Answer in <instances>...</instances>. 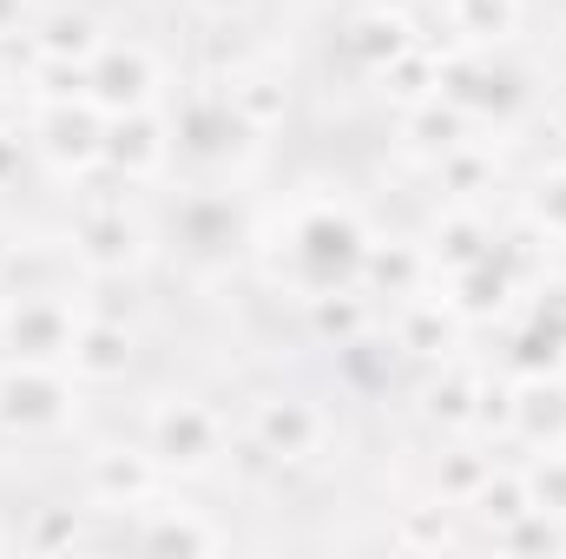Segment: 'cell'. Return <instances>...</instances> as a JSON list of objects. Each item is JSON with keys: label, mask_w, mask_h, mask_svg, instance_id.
I'll use <instances>...</instances> for the list:
<instances>
[{"label": "cell", "mask_w": 566, "mask_h": 559, "mask_svg": "<svg viewBox=\"0 0 566 559\" xmlns=\"http://www.w3.org/2000/svg\"><path fill=\"white\" fill-rule=\"evenodd\" d=\"M363 257H369V238L349 211L336 204H316L296 218L290 231V264H296V283L303 296H323V289H343L349 277H363Z\"/></svg>", "instance_id": "cell-1"}, {"label": "cell", "mask_w": 566, "mask_h": 559, "mask_svg": "<svg viewBox=\"0 0 566 559\" xmlns=\"http://www.w3.org/2000/svg\"><path fill=\"white\" fill-rule=\"evenodd\" d=\"M224 447V428L205 402H165L151 409V428H145V454L158 461V474H205Z\"/></svg>", "instance_id": "cell-2"}, {"label": "cell", "mask_w": 566, "mask_h": 559, "mask_svg": "<svg viewBox=\"0 0 566 559\" xmlns=\"http://www.w3.org/2000/svg\"><path fill=\"white\" fill-rule=\"evenodd\" d=\"M66 415H73V382L60 376V362H13L0 376V428L46 434Z\"/></svg>", "instance_id": "cell-3"}, {"label": "cell", "mask_w": 566, "mask_h": 559, "mask_svg": "<svg viewBox=\"0 0 566 559\" xmlns=\"http://www.w3.org/2000/svg\"><path fill=\"white\" fill-rule=\"evenodd\" d=\"M73 336H80V323H73V309L53 289L13 296V309H7V349H13V362H66Z\"/></svg>", "instance_id": "cell-4"}, {"label": "cell", "mask_w": 566, "mask_h": 559, "mask_svg": "<svg viewBox=\"0 0 566 559\" xmlns=\"http://www.w3.org/2000/svg\"><path fill=\"white\" fill-rule=\"evenodd\" d=\"M145 251V231L139 218H126V204H80V218H73V257L86 264V271H99V277H119V271H133Z\"/></svg>", "instance_id": "cell-5"}, {"label": "cell", "mask_w": 566, "mask_h": 559, "mask_svg": "<svg viewBox=\"0 0 566 559\" xmlns=\"http://www.w3.org/2000/svg\"><path fill=\"white\" fill-rule=\"evenodd\" d=\"M151 86H158V66H151L145 46H99V53L86 60V99H93L106 119L145 106Z\"/></svg>", "instance_id": "cell-6"}, {"label": "cell", "mask_w": 566, "mask_h": 559, "mask_svg": "<svg viewBox=\"0 0 566 559\" xmlns=\"http://www.w3.org/2000/svg\"><path fill=\"white\" fill-rule=\"evenodd\" d=\"M251 447L264 461H277V467L283 461H310L323 447V415L310 402H296V395H264L251 409Z\"/></svg>", "instance_id": "cell-7"}, {"label": "cell", "mask_w": 566, "mask_h": 559, "mask_svg": "<svg viewBox=\"0 0 566 559\" xmlns=\"http://www.w3.org/2000/svg\"><path fill=\"white\" fill-rule=\"evenodd\" d=\"M40 145L60 171H93L99 151H106V113L93 99H66V106H46L40 113Z\"/></svg>", "instance_id": "cell-8"}, {"label": "cell", "mask_w": 566, "mask_h": 559, "mask_svg": "<svg viewBox=\"0 0 566 559\" xmlns=\"http://www.w3.org/2000/svg\"><path fill=\"white\" fill-rule=\"evenodd\" d=\"M171 151V126L151 113V106H133V113H113L106 119V151L99 165H113L119 178H151Z\"/></svg>", "instance_id": "cell-9"}, {"label": "cell", "mask_w": 566, "mask_h": 559, "mask_svg": "<svg viewBox=\"0 0 566 559\" xmlns=\"http://www.w3.org/2000/svg\"><path fill=\"white\" fill-rule=\"evenodd\" d=\"M86 487L99 507H145L158 494V461L133 454V447H99L93 467H86Z\"/></svg>", "instance_id": "cell-10"}, {"label": "cell", "mask_w": 566, "mask_h": 559, "mask_svg": "<svg viewBox=\"0 0 566 559\" xmlns=\"http://www.w3.org/2000/svg\"><path fill=\"white\" fill-rule=\"evenodd\" d=\"M171 133L185 151H198V158H224L238 139H251V126L231 113V99L224 93H191L185 99V113L171 119Z\"/></svg>", "instance_id": "cell-11"}, {"label": "cell", "mask_w": 566, "mask_h": 559, "mask_svg": "<svg viewBox=\"0 0 566 559\" xmlns=\"http://www.w3.org/2000/svg\"><path fill=\"white\" fill-rule=\"evenodd\" d=\"M66 362H73L80 382H113V376H126V362H133V329L113 323V316H86Z\"/></svg>", "instance_id": "cell-12"}, {"label": "cell", "mask_w": 566, "mask_h": 559, "mask_svg": "<svg viewBox=\"0 0 566 559\" xmlns=\"http://www.w3.org/2000/svg\"><path fill=\"white\" fill-rule=\"evenodd\" d=\"M514 434L534 447H560L566 441V382L560 376H527L514 389Z\"/></svg>", "instance_id": "cell-13"}, {"label": "cell", "mask_w": 566, "mask_h": 559, "mask_svg": "<svg viewBox=\"0 0 566 559\" xmlns=\"http://www.w3.org/2000/svg\"><path fill=\"white\" fill-rule=\"evenodd\" d=\"M139 514H145L139 547H151V553H218V547H224V534H218L211 520H198L191 507H158V500H145Z\"/></svg>", "instance_id": "cell-14"}, {"label": "cell", "mask_w": 566, "mask_h": 559, "mask_svg": "<svg viewBox=\"0 0 566 559\" xmlns=\"http://www.w3.org/2000/svg\"><path fill=\"white\" fill-rule=\"evenodd\" d=\"M343 46H349V60H356L363 73H382L396 53H409V46H416V20H409V13H389V7H376V13H363V20H349Z\"/></svg>", "instance_id": "cell-15"}, {"label": "cell", "mask_w": 566, "mask_h": 559, "mask_svg": "<svg viewBox=\"0 0 566 559\" xmlns=\"http://www.w3.org/2000/svg\"><path fill=\"white\" fill-rule=\"evenodd\" d=\"M33 53L40 60H73V66H86L106 40H99V27H93V13H73V7H60V13H46L33 33Z\"/></svg>", "instance_id": "cell-16"}, {"label": "cell", "mask_w": 566, "mask_h": 559, "mask_svg": "<svg viewBox=\"0 0 566 559\" xmlns=\"http://www.w3.org/2000/svg\"><path fill=\"white\" fill-rule=\"evenodd\" d=\"M310 316H316V336L323 342H336V349H349V342H363L369 336V316H376V303H369V289H323V296H310Z\"/></svg>", "instance_id": "cell-17"}, {"label": "cell", "mask_w": 566, "mask_h": 559, "mask_svg": "<svg viewBox=\"0 0 566 559\" xmlns=\"http://www.w3.org/2000/svg\"><path fill=\"white\" fill-rule=\"evenodd\" d=\"M376 80L389 86V99L422 106V99H434V93H441V53H428L422 40H416V46H409V53H396Z\"/></svg>", "instance_id": "cell-18"}, {"label": "cell", "mask_w": 566, "mask_h": 559, "mask_svg": "<svg viewBox=\"0 0 566 559\" xmlns=\"http://www.w3.org/2000/svg\"><path fill=\"white\" fill-rule=\"evenodd\" d=\"M224 99H231V113L251 133H271L283 119V80H271V73H231L224 80Z\"/></svg>", "instance_id": "cell-19"}, {"label": "cell", "mask_w": 566, "mask_h": 559, "mask_svg": "<svg viewBox=\"0 0 566 559\" xmlns=\"http://www.w3.org/2000/svg\"><path fill=\"white\" fill-rule=\"evenodd\" d=\"M409 139L441 158V151H454V145L468 139V113H461L448 93H434V99H422V106H409Z\"/></svg>", "instance_id": "cell-20"}, {"label": "cell", "mask_w": 566, "mask_h": 559, "mask_svg": "<svg viewBox=\"0 0 566 559\" xmlns=\"http://www.w3.org/2000/svg\"><path fill=\"white\" fill-rule=\"evenodd\" d=\"M416 283H422V251H409V244H369V257H363V289L369 296L376 289L416 296Z\"/></svg>", "instance_id": "cell-21"}, {"label": "cell", "mask_w": 566, "mask_h": 559, "mask_svg": "<svg viewBox=\"0 0 566 559\" xmlns=\"http://www.w3.org/2000/svg\"><path fill=\"white\" fill-rule=\"evenodd\" d=\"M448 27L461 40H507L521 27V0H448Z\"/></svg>", "instance_id": "cell-22"}, {"label": "cell", "mask_w": 566, "mask_h": 559, "mask_svg": "<svg viewBox=\"0 0 566 559\" xmlns=\"http://www.w3.org/2000/svg\"><path fill=\"white\" fill-rule=\"evenodd\" d=\"M474 402H481V376L461 369V362H448L441 382L428 389V415L448 421V428H474Z\"/></svg>", "instance_id": "cell-23"}, {"label": "cell", "mask_w": 566, "mask_h": 559, "mask_svg": "<svg viewBox=\"0 0 566 559\" xmlns=\"http://www.w3.org/2000/svg\"><path fill=\"white\" fill-rule=\"evenodd\" d=\"M488 527H507V520H521L534 500H527V474H514V467H494L488 481H481V494L468 500Z\"/></svg>", "instance_id": "cell-24"}, {"label": "cell", "mask_w": 566, "mask_h": 559, "mask_svg": "<svg viewBox=\"0 0 566 559\" xmlns=\"http://www.w3.org/2000/svg\"><path fill=\"white\" fill-rule=\"evenodd\" d=\"M488 251H494V238H488L474 218H448V224L434 231V264H441L448 277H454V271H468V264H481Z\"/></svg>", "instance_id": "cell-25"}, {"label": "cell", "mask_w": 566, "mask_h": 559, "mask_svg": "<svg viewBox=\"0 0 566 559\" xmlns=\"http://www.w3.org/2000/svg\"><path fill=\"white\" fill-rule=\"evenodd\" d=\"M454 289H461V309L468 316H494L501 303H507V289L514 277L494 264V257H481V264H468V271H454Z\"/></svg>", "instance_id": "cell-26"}, {"label": "cell", "mask_w": 566, "mask_h": 559, "mask_svg": "<svg viewBox=\"0 0 566 559\" xmlns=\"http://www.w3.org/2000/svg\"><path fill=\"white\" fill-rule=\"evenodd\" d=\"M494 540L507 547V553H560L566 534L554 514H541V507H527L521 520H507V527H494Z\"/></svg>", "instance_id": "cell-27"}, {"label": "cell", "mask_w": 566, "mask_h": 559, "mask_svg": "<svg viewBox=\"0 0 566 559\" xmlns=\"http://www.w3.org/2000/svg\"><path fill=\"white\" fill-rule=\"evenodd\" d=\"M448 342H454V323H448L441 303H409V309H402V349H416V356H441Z\"/></svg>", "instance_id": "cell-28"}, {"label": "cell", "mask_w": 566, "mask_h": 559, "mask_svg": "<svg viewBox=\"0 0 566 559\" xmlns=\"http://www.w3.org/2000/svg\"><path fill=\"white\" fill-rule=\"evenodd\" d=\"M527 500H534L541 514L566 520V441H560V447H547V454L527 467Z\"/></svg>", "instance_id": "cell-29"}, {"label": "cell", "mask_w": 566, "mask_h": 559, "mask_svg": "<svg viewBox=\"0 0 566 559\" xmlns=\"http://www.w3.org/2000/svg\"><path fill=\"white\" fill-rule=\"evenodd\" d=\"M488 474H494V461H488V454H468V447H461V454H448V461H441V507H468V500L481 494V481H488Z\"/></svg>", "instance_id": "cell-30"}, {"label": "cell", "mask_w": 566, "mask_h": 559, "mask_svg": "<svg viewBox=\"0 0 566 559\" xmlns=\"http://www.w3.org/2000/svg\"><path fill=\"white\" fill-rule=\"evenodd\" d=\"M488 178H494V158H488V151H474L468 139L454 145V151H441V184H448V191L474 198V191H481Z\"/></svg>", "instance_id": "cell-31"}, {"label": "cell", "mask_w": 566, "mask_h": 559, "mask_svg": "<svg viewBox=\"0 0 566 559\" xmlns=\"http://www.w3.org/2000/svg\"><path fill=\"white\" fill-rule=\"evenodd\" d=\"M33 86H40L46 106L86 99V66H73V60H40V53H33Z\"/></svg>", "instance_id": "cell-32"}, {"label": "cell", "mask_w": 566, "mask_h": 559, "mask_svg": "<svg viewBox=\"0 0 566 559\" xmlns=\"http://www.w3.org/2000/svg\"><path fill=\"white\" fill-rule=\"evenodd\" d=\"M534 224H541V231H554V238H566V165H560V171H547V178L534 184Z\"/></svg>", "instance_id": "cell-33"}, {"label": "cell", "mask_w": 566, "mask_h": 559, "mask_svg": "<svg viewBox=\"0 0 566 559\" xmlns=\"http://www.w3.org/2000/svg\"><path fill=\"white\" fill-rule=\"evenodd\" d=\"M454 534H448V514L441 507H416V514H402V527H396V547H448Z\"/></svg>", "instance_id": "cell-34"}, {"label": "cell", "mask_w": 566, "mask_h": 559, "mask_svg": "<svg viewBox=\"0 0 566 559\" xmlns=\"http://www.w3.org/2000/svg\"><path fill=\"white\" fill-rule=\"evenodd\" d=\"M27 547H40V553H53V547H80V520H73V514H40V520L27 527Z\"/></svg>", "instance_id": "cell-35"}, {"label": "cell", "mask_w": 566, "mask_h": 559, "mask_svg": "<svg viewBox=\"0 0 566 559\" xmlns=\"http://www.w3.org/2000/svg\"><path fill=\"white\" fill-rule=\"evenodd\" d=\"M534 323H541L547 336H560V342H566V277L560 283H541V296H534Z\"/></svg>", "instance_id": "cell-36"}, {"label": "cell", "mask_w": 566, "mask_h": 559, "mask_svg": "<svg viewBox=\"0 0 566 559\" xmlns=\"http://www.w3.org/2000/svg\"><path fill=\"white\" fill-rule=\"evenodd\" d=\"M20 13H27V0H0V40L20 33Z\"/></svg>", "instance_id": "cell-37"}, {"label": "cell", "mask_w": 566, "mask_h": 559, "mask_svg": "<svg viewBox=\"0 0 566 559\" xmlns=\"http://www.w3.org/2000/svg\"><path fill=\"white\" fill-rule=\"evenodd\" d=\"M205 13H238V7H251V0H198Z\"/></svg>", "instance_id": "cell-38"}, {"label": "cell", "mask_w": 566, "mask_h": 559, "mask_svg": "<svg viewBox=\"0 0 566 559\" xmlns=\"http://www.w3.org/2000/svg\"><path fill=\"white\" fill-rule=\"evenodd\" d=\"M7 171H13V139L0 133V178H7Z\"/></svg>", "instance_id": "cell-39"}, {"label": "cell", "mask_w": 566, "mask_h": 559, "mask_svg": "<svg viewBox=\"0 0 566 559\" xmlns=\"http://www.w3.org/2000/svg\"><path fill=\"white\" fill-rule=\"evenodd\" d=\"M7 264H13V238L0 231V277H7Z\"/></svg>", "instance_id": "cell-40"}, {"label": "cell", "mask_w": 566, "mask_h": 559, "mask_svg": "<svg viewBox=\"0 0 566 559\" xmlns=\"http://www.w3.org/2000/svg\"><path fill=\"white\" fill-rule=\"evenodd\" d=\"M547 119H554V133H560V139H566V99H560V106H554V113H547Z\"/></svg>", "instance_id": "cell-41"}, {"label": "cell", "mask_w": 566, "mask_h": 559, "mask_svg": "<svg viewBox=\"0 0 566 559\" xmlns=\"http://www.w3.org/2000/svg\"><path fill=\"white\" fill-rule=\"evenodd\" d=\"M7 93H13V73H7V60H0V106H7Z\"/></svg>", "instance_id": "cell-42"}]
</instances>
